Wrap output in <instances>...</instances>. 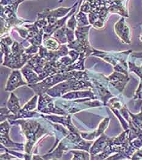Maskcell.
<instances>
[{"mask_svg":"<svg viewBox=\"0 0 142 160\" xmlns=\"http://www.w3.org/2000/svg\"><path fill=\"white\" fill-rule=\"evenodd\" d=\"M12 1H13V0H1V5L6 6V5L8 4L9 2H12Z\"/></svg>","mask_w":142,"mask_h":160,"instance_id":"obj_1","label":"cell"},{"mask_svg":"<svg viewBox=\"0 0 142 160\" xmlns=\"http://www.w3.org/2000/svg\"><path fill=\"white\" fill-rule=\"evenodd\" d=\"M63 0H60L59 2H62Z\"/></svg>","mask_w":142,"mask_h":160,"instance_id":"obj_2","label":"cell"},{"mask_svg":"<svg viewBox=\"0 0 142 160\" xmlns=\"http://www.w3.org/2000/svg\"><path fill=\"white\" fill-rule=\"evenodd\" d=\"M24 1H27V0H24ZM34 1H38V0H34Z\"/></svg>","mask_w":142,"mask_h":160,"instance_id":"obj_3","label":"cell"}]
</instances>
